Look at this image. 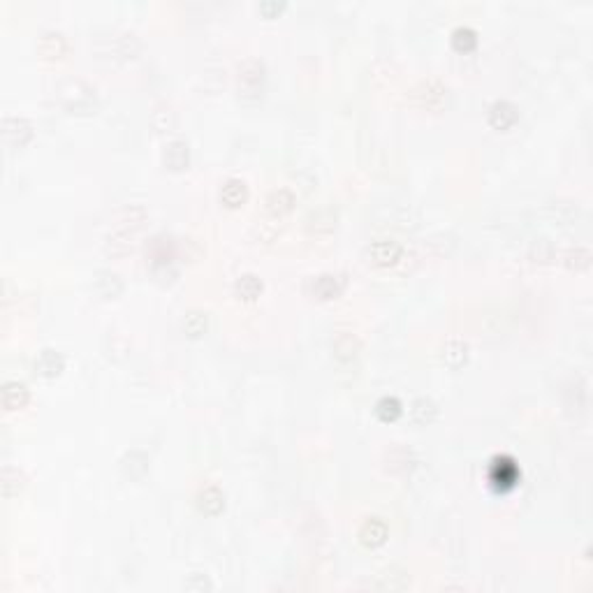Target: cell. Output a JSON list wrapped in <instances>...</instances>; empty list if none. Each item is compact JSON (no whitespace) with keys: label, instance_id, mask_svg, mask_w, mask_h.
I'll use <instances>...</instances> for the list:
<instances>
[{"label":"cell","instance_id":"1","mask_svg":"<svg viewBox=\"0 0 593 593\" xmlns=\"http://www.w3.org/2000/svg\"><path fill=\"white\" fill-rule=\"evenodd\" d=\"M239 98L250 102V100H260L262 90H264V81H266V70L264 63L257 61V58H248V61L239 68Z\"/></svg>","mask_w":593,"mask_h":593},{"label":"cell","instance_id":"2","mask_svg":"<svg viewBox=\"0 0 593 593\" xmlns=\"http://www.w3.org/2000/svg\"><path fill=\"white\" fill-rule=\"evenodd\" d=\"M346 288V281L341 274H320L308 281V290L317 299H336Z\"/></svg>","mask_w":593,"mask_h":593},{"label":"cell","instance_id":"3","mask_svg":"<svg viewBox=\"0 0 593 593\" xmlns=\"http://www.w3.org/2000/svg\"><path fill=\"white\" fill-rule=\"evenodd\" d=\"M3 137L10 146H26L33 137V125L23 116H5Z\"/></svg>","mask_w":593,"mask_h":593},{"label":"cell","instance_id":"4","mask_svg":"<svg viewBox=\"0 0 593 593\" xmlns=\"http://www.w3.org/2000/svg\"><path fill=\"white\" fill-rule=\"evenodd\" d=\"M415 102L424 107V110H438V107L445 102L447 98V88L442 86L440 81H422L420 86L415 88Z\"/></svg>","mask_w":593,"mask_h":593},{"label":"cell","instance_id":"5","mask_svg":"<svg viewBox=\"0 0 593 593\" xmlns=\"http://www.w3.org/2000/svg\"><path fill=\"white\" fill-rule=\"evenodd\" d=\"M65 105L72 112H90L95 107V90L83 86V83H70V88L65 90Z\"/></svg>","mask_w":593,"mask_h":593},{"label":"cell","instance_id":"6","mask_svg":"<svg viewBox=\"0 0 593 593\" xmlns=\"http://www.w3.org/2000/svg\"><path fill=\"white\" fill-rule=\"evenodd\" d=\"M517 119H519V110H517L512 102H507V100H496V102L489 107V123H491V128L507 130V128H512V125L517 123Z\"/></svg>","mask_w":593,"mask_h":593},{"label":"cell","instance_id":"7","mask_svg":"<svg viewBox=\"0 0 593 593\" xmlns=\"http://www.w3.org/2000/svg\"><path fill=\"white\" fill-rule=\"evenodd\" d=\"M401 253H404V250H401V246L397 244L394 239H378V241H373V244L369 246L371 260H373V264H378V266L397 264Z\"/></svg>","mask_w":593,"mask_h":593},{"label":"cell","instance_id":"8","mask_svg":"<svg viewBox=\"0 0 593 593\" xmlns=\"http://www.w3.org/2000/svg\"><path fill=\"white\" fill-rule=\"evenodd\" d=\"M188 160H190V151H188V144L186 141H170V144L165 146V151H163V163L167 170H172V172H181V170H186L188 167Z\"/></svg>","mask_w":593,"mask_h":593},{"label":"cell","instance_id":"9","mask_svg":"<svg viewBox=\"0 0 593 593\" xmlns=\"http://www.w3.org/2000/svg\"><path fill=\"white\" fill-rule=\"evenodd\" d=\"M359 538H362L366 547H380L387 538L385 522L378 519V517H369V519L362 524V529H359Z\"/></svg>","mask_w":593,"mask_h":593},{"label":"cell","instance_id":"10","mask_svg":"<svg viewBox=\"0 0 593 593\" xmlns=\"http://www.w3.org/2000/svg\"><path fill=\"white\" fill-rule=\"evenodd\" d=\"M37 49L42 52V56H47V58H61L65 52H68V40H65L63 33L47 30L45 35L40 37Z\"/></svg>","mask_w":593,"mask_h":593},{"label":"cell","instance_id":"11","mask_svg":"<svg viewBox=\"0 0 593 593\" xmlns=\"http://www.w3.org/2000/svg\"><path fill=\"white\" fill-rule=\"evenodd\" d=\"M63 366H65V359L56 350H42L35 359V371L40 375H45V378H54V375L63 371Z\"/></svg>","mask_w":593,"mask_h":593},{"label":"cell","instance_id":"12","mask_svg":"<svg viewBox=\"0 0 593 593\" xmlns=\"http://www.w3.org/2000/svg\"><path fill=\"white\" fill-rule=\"evenodd\" d=\"M248 199V188L241 179H228L225 186L221 188V202L228 206H241Z\"/></svg>","mask_w":593,"mask_h":593},{"label":"cell","instance_id":"13","mask_svg":"<svg viewBox=\"0 0 593 593\" xmlns=\"http://www.w3.org/2000/svg\"><path fill=\"white\" fill-rule=\"evenodd\" d=\"M292 204H295V195L290 193L288 188H276L266 195V211L271 216H286L288 211H292Z\"/></svg>","mask_w":593,"mask_h":593},{"label":"cell","instance_id":"14","mask_svg":"<svg viewBox=\"0 0 593 593\" xmlns=\"http://www.w3.org/2000/svg\"><path fill=\"white\" fill-rule=\"evenodd\" d=\"M197 505L204 515H218L225 507V494L218 487H213V484L211 487H204L197 494Z\"/></svg>","mask_w":593,"mask_h":593},{"label":"cell","instance_id":"15","mask_svg":"<svg viewBox=\"0 0 593 593\" xmlns=\"http://www.w3.org/2000/svg\"><path fill=\"white\" fill-rule=\"evenodd\" d=\"M121 469H123L125 475H128V478L137 480V478H141V475L148 471V457L144 452H139V450H132V452H128V454L123 457Z\"/></svg>","mask_w":593,"mask_h":593},{"label":"cell","instance_id":"16","mask_svg":"<svg viewBox=\"0 0 593 593\" xmlns=\"http://www.w3.org/2000/svg\"><path fill=\"white\" fill-rule=\"evenodd\" d=\"M95 288L105 299H114V297L121 295L123 281H121L119 274H114V271H100L98 278H95Z\"/></svg>","mask_w":593,"mask_h":593},{"label":"cell","instance_id":"17","mask_svg":"<svg viewBox=\"0 0 593 593\" xmlns=\"http://www.w3.org/2000/svg\"><path fill=\"white\" fill-rule=\"evenodd\" d=\"M28 401V389L23 382H5L3 387V404L10 411H16V408H23Z\"/></svg>","mask_w":593,"mask_h":593},{"label":"cell","instance_id":"18","mask_svg":"<svg viewBox=\"0 0 593 593\" xmlns=\"http://www.w3.org/2000/svg\"><path fill=\"white\" fill-rule=\"evenodd\" d=\"M235 292L239 299H246V302H253V299L260 297L262 292V281L255 276V274H244L239 276L235 283Z\"/></svg>","mask_w":593,"mask_h":593},{"label":"cell","instance_id":"19","mask_svg":"<svg viewBox=\"0 0 593 593\" xmlns=\"http://www.w3.org/2000/svg\"><path fill=\"white\" fill-rule=\"evenodd\" d=\"M413 464H415V459H413V452L408 447L399 445V447H392L387 452V469L389 471L406 473V471L413 469Z\"/></svg>","mask_w":593,"mask_h":593},{"label":"cell","instance_id":"20","mask_svg":"<svg viewBox=\"0 0 593 593\" xmlns=\"http://www.w3.org/2000/svg\"><path fill=\"white\" fill-rule=\"evenodd\" d=\"M436 413H438V408H436V404H433L429 397L415 399L413 406H411V417H413L415 424H429V422H433Z\"/></svg>","mask_w":593,"mask_h":593},{"label":"cell","instance_id":"21","mask_svg":"<svg viewBox=\"0 0 593 593\" xmlns=\"http://www.w3.org/2000/svg\"><path fill=\"white\" fill-rule=\"evenodd\" d=\"M442 359H445L447 366L459 369V366L466 364V359H469V346H466L464 341H447V344L442 346Z\"/></svg>","mask_w":593,"mask_h":593},{"label":"cell","instance_id":"22","mask_svg":"<svg viewBox=\"0 0 593 593\" xmlns=\"http://www.w3.org/2000/svg\"><path fill=\"white\" fill-rule=\"evenodd\" d=\"M308 228L315 230V232H331L336 228V213L331 211V209H320V211L311 213V218H308Z\"/></svg>","mask_w":593,"mask_h":593},{"label":"cell","instance_id":"23","mask_svg":"<svg viewBox=\"0 0 593 593\" xmlns=\"http://www.w3.org/2000/svg\"><path fill=\"white\" fill-rule=\"evenodd\" d=\"M359 350V341L353 336V334H341V336L334 341V355L339 359H353Z\"/></svg>","mask_w":593,"mask_h":593},{"label":"cell","instance_id":"24","mask_svg":"<svg viewBox=\"0 0 593 593\" xmlns=\"http://www.w3.org/2000/svg\"><path fill=\"white\" fill-rule=\"evenodd\" d=\"M375 413L382 422H392L401 415V401L397 397H382L375 404Z\"/></svg>","mask_w":593,"mask_h":593},{"label":"cell","instance_id":"25","mask_svg":"<svg viewBox=\"0 0 593 593\" xmlns=\"http://www.w3.org/2000/svg\"><path fill=\"white\" fill-rule=\"evenodd\" d=\"M452 45L459 52H471V49L478 45V33L469 26H459L452 33Z\"/></svg>","mask_w":593,"mask_h":593},{"label":"cell","instance_id":"26","mask_svg":"<svg viewBox=\"0 0 593 593\" xmlns=\"http://www.w3.org/2000/svg\"><path fill=\"white\" fill-rule=\"evenodd\" d=\"M563 257H565V264H568V266H573V269H587L589 262H591V253H589V248H584V246L568 248Z\"/></svg>","mask_w":593,"mask_h":593},{"label":"cell","instance_id":"27","mask_svg":"<svg viewBox=\"0 0 593 593\" xmlns=\"http://www.w3.org/2000/svg\"><path fill=\"white\" fill-rule=\"evenodd\" d=\"M183 329L190 336H199V334L206 331V313L202 311H190L186 315V320H183Z\"/></svg>","mask_w":593,"mask_h":593},{"label":"cell","instance_id":"28","mask_svg":"<svg viewBox=\"0 0 593 593\" xmlns=\"http://www.w3.org/2000/svg\"><path fill=\"white\" fill-rule=\"evenodd\" d=\"M260 10L264 12V14H274V12H278V10H283V3H262L260 5Z\"/></svg>","mask_w":593,"mask_h":593}]
</instances>
